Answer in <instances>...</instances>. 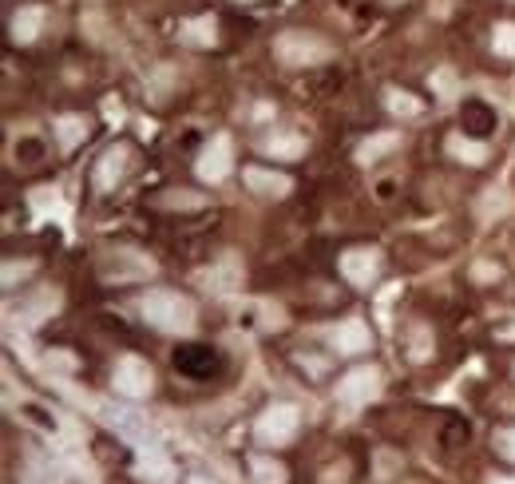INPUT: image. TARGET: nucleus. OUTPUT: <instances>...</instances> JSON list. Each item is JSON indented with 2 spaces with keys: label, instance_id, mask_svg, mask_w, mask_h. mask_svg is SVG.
Instances as JSON below:
<instances>
[{
  "label": "nucleus",
  "instance_id": "obj_21",
  "mask_svg": "<svg viewBox=\"0 0 515 484\" xmlns=\"http://www.w3.org/2000/svg\"><path fill=\"white\" fill-rule=\"evenodd\" d=\"M385 108H389L393 116H401V120L420 116V100H412L409 92H397V88H389V92H385Z\"/></svg>",
  "mask_w": 515,
  "mask_h": 484
},
{
  "label": "nucleus",
  "instance_id": "obj_8",
  "mask_svg": "<svg viewBox=\"0 0 515 484\" xmlns=\"http://www.w3.org/2000/svg\"><path fill=\"white\" fill-rule=\"evenodd\" d=\"M195 171H199L203 183H222L234 171V143H230V135H214L206 143L199 163H195Z\"/></svg>",
  "mask_w": 515,
  "mask_h": 484
},
{
  "label": "nucleus",
  "instance_id": "obj_6",
  "mask_svg": "<svg viewBox=\"0 0 515 484\" xmlns=\"http://www.w3.org/2000/svg\"><path fill=\"white\" fill-rule=\"evenodd\" d=\"M100 274L107 282H143L155 274V262L135 250H107L100 258Z\"/></svg>",
  "mask_w": 515,
  "mask_h": 484
},
{
  "label": "nucleus",
  "instance_id": "obj_1",
  "mask_svg": "<svg viewBox=\"0 0 515 484\" xmlns=\"http://www.w3.org/2000/svg\"><path fill=\"white\" fill-rule=\"evenodd\" d=\"M139 314L147 318V326L163 330V334H191L195 330V302L179 290H147L139 298Z\"/></svg>",
  "mask_w": 515,
  "mask_h": 484
},
{
  "label": "nucleus",
  "instance_id": "obj_2",
  "mask_svg": "<svg viewBox=\"0 0 515 484\" xmlns=\"http://www.w3.org/2000/svg\"><path fill=\"white\" fill-rule=\"evenodd\" d=\"M274 56L286 64V68H313V64H325L333 56V44L321 40L317 32H302V28H290L274 40Z\"/></svg>",
  "mask_w": 515,
  "mask_h": 484
},
{
  "label": "nucleus",
  "instance_id": "obj_34",
  "mask_svg": "<svg viewBox=\"0 0 515 484\" xmlns=\"http://www.w3.org/2000/svg\"><path fill=\"white\" fill-rule=\"evenodd\" d=\"M238 4H250V0H238Z\"/></svg>",
  "mask_w": 515,
  "mask_h": 484
},
{
  "label": "nucleus",
  "instance_id": "obj_30",
  "mask_svg": "<svg viewBox=\"0 0 515 484\" xmlns=\"http://www.w3.org/2000/svg\"><path fill=\"white\" fill-rule=\"evenodd\" d=\"M496 338H504V342H515V322H512V326H500V330H496Z\"/></svg>",
  "mask_w": 515,
  "mask_h": 484
},
{
  "label": "nucleus",
  "instance_id": "obj_26",
  "mask_svg": "<svg viewBox=\"0 0 515 484\" xmlns=\"http://www.w3.org/2000/svg\"><path fill=\"white\" fill-rule=\"evenodd\" d=\"M44 413H48V409H40V405H24V417H28V421H36L44 433H56V429H60L56 417H44Z\"/></svg>",
  "mask_w": 515,
  "mask_h": 484
},
{
  "label": "nucleus",
  "instance_id": "obj_27",
  "mask_svg": "<svg viewBox=\"0 0 515 484\" xmlns=\"http://www.w3.org/2000/svg\"><path fill=\"white\" fill-rule=\"evenodd\" d=\"M428 354H432V346H428V330H424V326H416V342H412V358H416V362H424Z\"/></svg>",
  "mask_w": 515,
  "mask_h": 484
},
{
  "label": "nucleus",
  "instance_id": "obj_11",
  "mask_svg": "<svg viewBox=\"0 0 515 484\" xmlns=\"http://www.w3.org/2000/svg\"><path fill=\"white\" fill-rule=\"evenodd\" d=\"M246 187L262 199H286L294 191V179L286 171H270V167H246Z\"/></svg>",
  "mask_w": 515,
  "mask_h": 484
},
{
  "label": "nucleus",
  "instance_id": "obj_9",
  "mask_svg": "<svg viewBox=\"0 0 515 484\" xmlns=\"http://www.w3.org/2000/svg\"><path fill=\"white\" fill-rule=\"evenodd\" d=\"M127 167H131V147H127V143L107 147V151L100 155V163H96V175H92L96 191H115V187L123 183Z\"/></svg>",
  "mask_w": 515,
  "mask_h": 484
},
{
  "label": "nucleus",
  "instance_id": "obj_3",
  "mask_svg": "<svg viewBox=\"0 0 515 484\" xmlns=\"http://www.w3.org/2000/svg\"><path fill=\"white\" fill-rule=\"evenodd\" d=\"M298 429H302V413H298V405H290V401L266 405V409L258 413V421H254L258 445H270V449L290 445V441L298 437Z\"/></svg>",
  "mask_w": 515,
  "mask_h": 484
},
{
  "label": "nucleus",
  "instance_id": "obj_22",
  "mask_svg": "<svg viewBox=\"0 0 515 484\" xmlns=\"http://www.w3.org/2000/svg\"><path fill=\"white\" fill-rule=\"evenodd\" d=\"M492 48H496L500 56H515V24H496V32H492Z\"/></svg>",
  "mask_w": 515,
  "mask_h": 484
},
{
  "label": "nucleus",
  "instance_id": "obj_32",
  "mask_svg": "<svg viewBox=\"0 0 515 484\" xmlns=\"http://www.w3.org/2000/svg\"><path fill=\"white\" fill-rule=\"evenodd\" d=\"M492 484H515V477H496Z\"/></svg>",
  "mask_w": 515,
  "mask_h": 484
},
{
  "label": "nucleus",
  "instance_id": "obj_7",
  "mask_svg": "<svg viewBox=\"0 0 515 484\" xmlns=\"http://www.w3.org/2000/svg\"><path fill=\"white\" fill-rule=\"evenodd\" d=\"M341 274H345L349 286L369 290L377 282V274H381V254L373 246H353V250L341 254Z\"/></svg>",
  "mask_w": 515,
  "mask_h": 484
},
{
  "label": "nucleus",
  "instance_id": "obj_18",
  "mask_svg": "<svg viewBox=\"0 0 515 484\" xmlns=\"http://www.w3.org/2000/svg\"><path fill=\"white\" fill-rule=\"evenodd\" d=\"M448 151H452L460 163H468V167H480V163L488 159V147L476 143V139H468V135H452V139H448Z\"/></svg>",
  "mask_w": 515,
  "mask_h": 484
},
{
  "label": "nucleus",
  "instance_id": "obj_33",
  "mask_svg": "<svg viewBox=\"0 0 515 484\" xmlns=\"http://www.w3.org/2000/svg\"><path fill=\"white\" fill-rule=\"evenodd\" d=\"M389 4H401V0H389Z\"/></svg>",
  "mask_w": 515,
  "mask_h": 484
},
{
  "label": "nucleus",
  "instance_id": "obj_16",
  "mask_svg": "<svg viewBox=\"0 0 515 484\" xmlns=\"http://www.w3.org/2000/svg\"><path fill=\"white\" fill-rule=\"evenodd\" d=\"M393 147H401V131H389V135H373V139H365L361 147H357V163H377L385 151H393Z\"/></svg>",
  "mask_w": 515,
  "mask_h": 484
},
{
  "label": "nucleus",
  "instance_id": "obj_14",
  "mask_svg": "<svg viewBox=\"0 0 515 484\" xmlns=\"http://www.w3.org/2000/svg\"><path fill=\"white\" fill-rule=\"evenodd\" d=\"M262 151L274 155V159H302L306 155V139L298 131H278V135H270L262 143Z\"/></svg>",
  "mask_w": 515,
  "mask_h": 484
},
{
  "label": "nucleus",
  "instance_id": "obj_17",
  "mask_svg": "<svg viewBox=\"0 0 515 484\" xmlns=\"http://www.w3.org/2000/svg\"><path fill=\"white\" fill-rule=\"evenodd\" d=\"M56 139H60L64 151L80 147V143L88 139V120H84V116H60V120H56Z\"/></svg>",
  "mask_w": 515,
  "mask_h": 484
},
{
  "label": "nucleus",
  "instance_id": "obj_20",
  "mask_svg": "<svg viewBox=\"0 0 515 484\" xmlns=\"http://www.w3.org/2000/svg\"><path fill=\"white\" fill-rule=\"evenodd\" d=\"M250 473L258 484H286V465L274 457H250Z\"/></svg>",
  "mask_w": 515,
  "mask_h": 484
},
{
  "label": "nucleus",
  "instance_id": "obj_13",
  "mask_svg": "<svg viewBox=\"0 0 515 484\" xmlns=\"http://www.w3.org/2000/svg\"><path fill=\"white\" fill-rule=\"evenodd\" d=\"M40 28H44V8H36V4H28L12 16V40L16 44H32L40 36Z\"/></svg>",
  "mask_w": 515,
  "mask_h": 484
},
{
  "label": "nucleus",
  "instance_id": "obj_28",
  "mask_svg": "<svg viewBox=\"0 0 515 484\" xmlns=\"http://www.w3.org/2000/svg\"><path fill=\"white\" fill-rule=\"evenodd\" d=\"M432 88H440L444 100H448V96H452V72H436V76H432Z\"/></svg>",
  "mask_w": 515,
  "mask_h": 484
},
{
  "label": "nucleus",
  "instance_id": "obj_31",
  "mask_svg": "<svg viewBox=\"0 0 515 484\" xmlns=\"http://www.w3.org/2000/svg\"><path fill=\"white\" fill-rule=\"evenodd\" d=\"M187 484H214V481H210V477H191Z\"/></svg>",
  "mask_w": 515,
  "mask_h": 484
},
{
  "label": "nucleus",
  "instance_id": "obj_5",
  "mask_svg": "<svg viewBox=\"0 0 515 484\" xmlns=\"http://www.w3.org/2000/svg\"><path fill=\"white\" fill-rule=\"evenodd\" d=\"M381 369L377 365H357V369H349L341 381H337V401L341 405H349V409H361V405H369L377 393H381Z\"/></svg>",
  "mask_w": 515,
  "mask_h": 484
},
{
  "label": "nucleus",
  "instance_id": "obj_12",
  "mask_svg": "<svg viewBox=\"0 0 515 484\" xmlns=\"http://www.w3.org/2000/svg\"><path fill=\"white\" fill-rule=\"evenodd\" d=\"M139 481L143 484H175V465H171V457L163 453V449H155V445H143L139 449Z\"/></svg>",
  "mask_w": 515,
  "mask_h": 484
},
{
  "label": "nucleus",
  "instance_id": "obj_25",
  "mask_svg": "<svg viewBox=\"0 0 515 484\" xmlns=\"http://www.w3.org/2000/svg\"><path fill=\"white\" fill-rule=\"evenodd\" d=\"M238 278H242V270H238L234 262H226V266H218V270H210V274H206V282H226V290H230V286H238Z\"/></svg>",
  "mask_w": 515,
  "mask_h": 484
},
{
  "label": "nucleus",
  "instance_id": "obj_23",
  "mask_svg": "<svg viewBox=\"0 0 515 484\" xmlns=\"http://www.w3.org/2000/svg\"><path fill=\"white\" fill-rule=\"evenodd\" d=\"M203 203H206L203 195H183V191H179V195H163V199H159V207H171V211H199Z\"/></svg>",
  "mask_w": 515,
  "mask_h": 484
},
{
  "label": "nucleus",
  "instance_id": "obj_19",
  "mask_svg": "<svg viewBox=\"0 0 515 484\" xmlns=\"http://www.w3.org/2000/svg\"><path fill=\"white\" fill-rule=\"evenodd\" d=\"M48 484H96V477L80 461H56L48 469Z\"/></svg>",
  "mask_w": 515,
  "mask_h": 484
},
{
  "label": "nucleus",
  "instance_id": "obj_10",
  "mask_svg": "<svg viewBox=\"0 0 515 484\" xmlns=\"http://www.w3.org/2000/svg\"><path fill=\"white\" fill-rule=\"evenodd\" d=\"M325 338H329V346L337 350V354H365L369 350V326L361 322V318H345V322H337L333 330H325Z\"/></svg>",
  "mask_w": 515,
  "mask_h": 484
},
{
  "label": "nucleus",
  "instance_id": "obj_15",
  "mask_svg": "<svg viewBox=\"0 0 515 484\" xmlns=\"http://www.w3.org/2000/svg\"><path fill=\"white\" fill-rule=\"evenodd\" d=\"M179 40L191 44V48H210V44L218 40V20H214V16H195V20H187L183 32H179Z\"/></svg>",
  "mask_w": 515,
  "mask_h": 484
},
{
  "label": "nucleus",
  "instance_id": "obj_29",
  "mask_svg": "<svg viewBox=\"0 0 515 484\" xmlns=\"http://www.w3.org/2000/svg\"><path fill=\"white\" fill-rule=\"evenodd\" d=\"M476 278H500V266H480Z\"/></svg>",
  "mask_w": 515,
  "mask_h": 484
},
{
  "label": "nucleus",
  "instance_id": "obj_24",
  "mask_svg": "<svg viewBox=\"0 0 515 484\" xmlns=\"http://www.w3.org/2000/svg\"><path fill=\"white\" fill-rule=\"evenodd\" d=\"M492 449H496L504 461H515V425H512V429H496V437H492Z\"/></svg>",
  "mask_w": 515,
  "mask_h": 484
},
{
  "label": "nucleus",
  "instance_id": "obj_4",
  "mask_svg": "<svg viewBox=\"0 0 515 484\" xmlns=\"http://www.w3.org/2000/svg\"><path fill=\"white\" fill-rule=\"evenodd\" d=\"M111 389L119 393V397H127V401H143V397H151V389H155V369L143 362V358H119L115 369H111Z\"/></svg>",
  "mask_w": 515,
  "mask_h": 484
}]
</instances>
